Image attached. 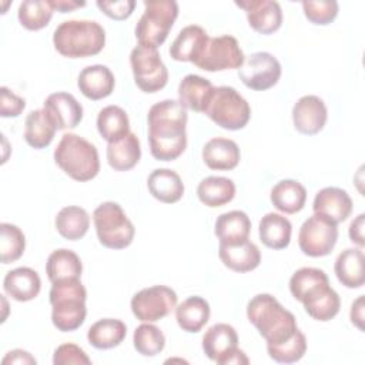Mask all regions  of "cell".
<instances>
[{"mask_svg": "<svg viewBox=\"0 0 365 365\" xmlns=\"http://www.w3.org/2000/svg\"><path fill=\"white\" fill-rule=\"evenodd\" d=\"M187 110L178 100H163L148 110V143L151 155L173 161L187 148Z\"/></svg>", "mask_w": 365, "mask_h": 365, "instance_id": "6da1fadb", "label": "cell"}, {"mask_svg": "<svg viewBox=\"0 0 365 365\" xmlns=\"http://www.w3.org/2000/svg\"><path fill=\"white\" fill-rule=\"evenodd\" d=\"M289 291L297 301L302 302L307 314L317 321H329L339 312V295L331 288L328 275L319 268L297 269L289 279Z\"/></svg>", "mask_w": 365, "mask_h": 365, "instance_id": "7a4b0ae2", "label": "cell"}, {"mask_svg": "<svg viewBox=\"0 0 365 365\" xmlns=\"http://www.w3.org/2000/svg\"><path fill=\"white\" fill-rule=\"evenodd\" d=\"M247 318L257 328L267 345L289 339L297 331V319L271 294H258L247 305Z\"/></svg>", "mask_w": 365, "mask_h": 365, "instance_id": "3957f363", "label": "cell"}, {"mask_svg": "<svg viewBox=\"0 0 365 365\" xmlns=\"http://www.w3.org/2000/svg\"><path fill=\"white\" fill-rule=\"evenodd\" d=\"M53 44L64 57H90L104 48L106 31L94 20H66L56 27Z\"/></svg>", "mask_w": 365, "mask_h": 365, "instance_id": "277c9868", "label": "cell"}, {"mask_svg": "<svg viewBox=\"0 0 365 365\" xmlns=\"http://www.w3.org/2000/svg\"><path fill=\"white\" fill-rule=\"evenodd\" d=\"M51 322L61 332L76 331L83 325L87 315V291L80 278L56 281L50 289Z\"/></svg>", "mask_w": 365, "mask_h": 365, "instance_id": "5b68a950", "label": "cell"}, {"mask_svg": "<svg viewBox=\"0 0 365 365\" xmlns=\"http://www.w3.org/2000/svg\"><path fill=\"white\" fill-rule=\"evenodd\" d=\"M54 161L70 178L80 182L93 180L100 171L96 145L73 133L63 134L54 150Z\"/></svg>", "mask_w": 365, "mask_h": 365, "instance_id": "8992f818", "label": "cell"}, {"mask_svg": "<svg viewBox=\"0 0 365 365\" xmlns=\"http://www.w3.org/2000/svg\"><path fill=\"white\" fill-rule=\"evenodd\" d=\"M177 16L178 4L174 0L144 1V13L135 26L138 44L158 48L167 40Z\"/></svg>", "mask_w": 365, "mask_h": 365, "instance_id": "52a82bcc", "label": "cell"}, {"mask_svg": "<svg viewBox=\"0 0 365 365\" xmlns=\"http://www.w3.org/2000/svg\"><path fill=\"white\" fill-rule=\"evenodd\" d=\"M96 232L101 245L111 250H123L134 240V225L120 204L101 202L93 212Z\"/></svg>", "mask_w": 365, "mask_h": 365, "instance_id": "ba28073f", "label": "cell"}, {"mask_svg": "<svg viewBox=\"0 0 365 365\" xmlns=\"http://www.w3.org/2000/svg\"><path fill=\"white\" fill-rule=\"evenodd\" d=\"M204 114L221 128L234 131L248 124L251 108L248 101L234 87L220 86L214 87Z\"/></svg>", "mask_w": 365, "mask_h": 365, "instance_id": "9c48e42d", "label": "cell"}, {"mask_svg": "<svg viewBox=\"0 0 365 365\" xmlns=\"http://www.w3.org/2000/svg\"><path fill=\"white\" fill-rule=\"evenodd\" d=\"M130 64L134 83L144 93H157L168 81V70L161 60L158 48L137 46L131 50Z\"/></svg>", "mask_w": 365, "mask_h": 365, "instance_id": "30bf717a", "label": "cell"}, {"mask_svg": "<svg viewBox=\"0 0 365 365\" xmlns=\"http://www.w3.org/2000/svg\"><path fill=\"white\" fill-rule=\"evenodd\" d=\"M202 351L214 362L220 365L250 364V359L238 348V335L230 324H215L210 327L202 336Z\"/></svg>", "mask_w": 365, "mask_h": 365, "instance_id": "8fae6325", "label": "cell"}, {"mask_svg": "<svg viewBox=\"0 0 365 365\" xmlns=\"http://www.w3.org/2000/svg\"><path fill=\"white\" fill-rule=\"evenodd\" d=\"M338 224L324 215L314 214L305 220L298 232L299 250L308 257L328 255L338 240Z\"/></svg>", "mask_w": 365, "mask_h": 365, "instance_id": "7c38bea8", "label": "cell"}, {"mask_svg": "<svg viewBox=\"0 0 365 365\" xmlns=\"http://www.w3.org/2000/svg\"><path fill=\"white\" fill-rule=\"evenodd\" d=\"M131 311L141 322H155L177 307V294L165 285L143 288L131 298Z\"/></svg>", "mask_w": 365, "mask_h": 365, "instance_id": "4fadbf2b", "label": "cell"}, {"mask_svg": "<svg viewBox=\"0 0 365 365\" xmlns=\"http://www.w3.org/2000/svg\"><path fill=\"white\" fill-rule=\"evenodd\" d=\"M244 53L232 36H220L210 38L202 54L194 63L198 68L205 71H224L240 68L244 63Z\"/></svg>", "mask_w": 365, "mask_h": 365, "instance_id": "5bb4252c", "label": "cell"}, {"mask_svg": "<svg viewBox=\"0 0 365 365\" xmlns=\"http://www.w3.org/2000/svg\"><path fill=\"white\" fill-rule=\"evenodd\" d=\"M238 77L251 90L264 91L274 87L281 77V64L268 51H257L244 58Z\"/></svg>", "mask_w": 365, "mask_h": 365, "instance_id": "9a60e30c", "label": "cell"}, {"mask_svg": "<svg viewBox=\"0 0 365 365\" xmlns=\"http://www.w3.org/2000/svg\"><path fill=\"white\" fill-rule=\"evenodd\" d=\"M327 118V106L318 96H302L292 107V123L295 130L301 134L314 135L319 133L324 128Z\"/></svg>", "mask_w": 365, "mask_h": 365, "instance_id": "2e32d148", "label": "cell"}, {"mask_svg": "<svg viewBox=\"0 0 365 365\" xmlns=\"http://www.w3.org/2000/svg\"><path fill=\"white\" fill-rule=\"evenodd\" d=\"M235 4L245 10L248 24L261 34H271L282 24L281 6L274 0H245Z\"/></svg>", "mask_w": 365, "mask_h": 365, "instance_id": "e0dca14e", "label": "cell"}, {"mask_svg": "<svg viewBox=\"0 0 365 365\" xmlns=\"http://www.w3.org/2000/svg\"><path fill=\"white\" fill-rule=\"evenodd\" d=\"M44 111L48 114L57 130L74 128L83 120V107L70 93L58 91L44 100Z\"/></svg>", "mask_w": 365, "mask_h": 365, "instance_id": "ac0fdd59", "label": "cell"}, {"mask_svg": "<svg viewBox=\"0 0 365 365\" xmlns=\"http://www.w3.org/2000/svg\"><path fill=\"white\" fill-rule=\"evenodd\" d=\"M314 214L327 217L335 224L344 222L352 212V200L348 192L338 187H325L319 190L312 204Z\"/></svg>", "mask_w": 365, "mask_h": 365, "instance_id": "d6986e66", "label": "cell"}, {"mask_svg": "<svg viewBox=\"0 0 365 365\" xmlns=\"http://www.w3.org/2000/svg\"><path fill=\"white\" fill-rule=\"evenodd\" d=\"M208 40L210 37L201 26L190 24L184 27L171 43L170 56L175 61H190L194 64L202 54Z\"/></svg>", "mask_w": 365, "mask_h": 365, "instance_id": "ffe728a7", "label": "cell"}, {"mask_svg": "<svg viewBox=\"0 0 365 365\" xmlns=\"http://www.w3.org/2000/svg\"><path fill=\"white\" fill-rule=\"evenodd\" d=\"M77 86L87 98L101 100L114 91L115 78L107 66L93 64L80 71Z\"/></svg>", "mask_w": 365, "mask_h": 365, "instance_id": "44dd1931", "label": "cell"}, {"mask_svg": "<svg viewBox=\"0 0 365 365\" xmlns=\"http://www.w3.org/2000/svg\"><path fill=\"white\" fill-rule=\"evenodd\" d=\"M202 160L211 170L230 171L238 165L241 151L234 140L215 137L205 143L202 148Z\"/></svg>", "mask_w": 365, "mask_h": 365, "instance_id": "7402d4cb", "label": "cell"}, {"mask_svg": "<svg viewBox=\"0 0 365 365\" xmlns=\"http://www.w3.org/2000/svg\"><path fill=\"white\" fill-rule=\"evenodd\" d=\"M218 255L222 264L235 272H250L261 262L258 247L248 240L231 245L220 244Z\"/></svg>", "mask_w": 365, "mask_h": 365, "instance_id": "603a6c76", "label": "cell"}, {"mask_svg": "<svg viewBox=\"0 0 365 365\" xmlns=\"http://www.w3.org/2000/svg\"><path fill=\"white\" fill-rule=\"evenodd\" d=\"M3 288L13 299L27 302L38 295L41 289V279L33 268L19 267L6 274Z\"/></svg>", "mask_w": 365, "mask_h": 365, "instance_id": "cb8c5ba5", "label": "cell"}, {"mask_svg": "<svg viewBox=\"0 0 365 365\" xmlns=\"http://www.w3.org/2000/svg\"><path fill=\"white\" fill-rule=\"evenodd\" d=\"M212 91L214 86L210 80L197 74H188L178 84V101L184 108L204 113Z\"/></svg>", "mask_w": 365, "mask_h": 365, "instance_id": "d4e9b609", "label": "cell"}, {"mask_svg": "<svg viewBox=\"0 0 365 365\" xmlns=\"http://www.w3.org/2000/svg\"><path fill=\"white\" fill-rule=\"evenodd\" d=\"M150 194L165 204H173L181 200L184 194V184L181 177L170 168H157L151 171L147 178Z\"/></svg>", "mask_w": 365, "mask_h": 365, "instance_id": "484cf974", "label": "cell"}, {"mask_svg": "<svg viewBox=\"0 0 365 365\" xmlns=\"http://www.w3.org/2000/svg\"><path fill=\"white\" fill-rule=\"evenodd\" d=\"M251 231L250 217L240 210H232L221 214L215 221V235L220 244H238L248 240Z\"/></svg>", "mask_w": 365, "mask_h": 365, "instance_id": "4316f807", "label": "cell"}, {"mask_svg": "<svg viewBox=\"0 0 365 365\" xmlns=\"http://www.w3.org/2000/svg\"><path fill=\"white\" fill-rule=\"evenodd\" d=\"M261 242L272 250H282L289 245L292 225L287 217L278 212H268L258 225Z\"/></svg>", "mask_w": 365, "mask_h": 365, "instance_id": "83f0119b", "label": "cell"}, {"mask_svg": "<svg viewBox=\"0 0 365 365\" xmlns=\"http://www.w3.org/2000/svg\"><path fill=\"white\" fill-rule=\"evenodd\" d=\"M335 275L346 288H361L365 282L364 252L361 248L344 250L335 261Z\"/></svg>", "mask_w": 365, "mask_h": 365, "instance_id": "f1b7e54d", "label": "cell"}, {"mask_svg": "<svg viewBox=\"0 0 365 365\" xmlns=\"http://www.w3.org/2000/svg\"><path fill=\"white\" fill-rule=\"evenodd\" d=\"M211 308L202 297H190L175 307V319L178 327L185 332H200L208 322Z\"/></svg>", "mask_w": 365, "mask_h": 365, "instance_id": "f546056e", "label": "cell"}, {"mask_svg": "<svg viewBox=\"0 0 365 365\" xmlns=\"http://www.w3.org/2000/svg\"><path fill=\"white\" fill-rule=\"evenodd\" d=\"M141 157L140 140L134 133L107 145V163L115 171H128L137 165Z\"/></svg>", "mask_w": 365, "mask_h": 365, "instance_id": "4dcf8cb0", "label": "cell"}, {"mask_svg": "<svg viewBox=\"0 0 365 365\" xmlns=\"http://www.w3.org/2000/svg\"><path fill=\"white\" fill-rule=\"evenodd\" d=\"M56 131L57 127L44 108H37L27 114L24 121V140L30 147L36 150L46 148L53 141Z\"/></svg>", "mask_w": 365, "mask_h": 365, "instance_id": "1f68e13d", "label": "cell"}, {"mask_svg": "<svg viewBox=\"0 0 365 365\" xmlns=\"http://www.w3.org/2000/svg\"><path fill=\"white\" fill-rule=\"evenodd\" d=\"M198 200L211 208L228 204L235 195V184L231 178L210 175L200 181L197 187Z\"/></svg>", "mask_w": 365, "mask_h": 365, "instance_id": "d6a6232c", "label": "cell"}, {"mask_svg": "<svg viewBox=\"0 0 365 365\" xmlns=\"http://www.w3.org/2000/svg\"><path fill=\"white\" fill-rule=\"evenodd\" d=\"M307 201L305 187L295 180H281L271 190V202L284 214L301 211Z\"/></svg>", "mask_w": 365, "mask_h": 365, "instance_id": "836d02e7", "label": "cell"}, {"mask_svg": "<svg viewBox=\"0 0 365 365\" xmlns=\"http://www.w3.org/2000/svg\"><path fill=\"white\" fill-rule=\"evenodd\" d=\"M127 335V327L121 319L103 318L94 322L87 332V339L97 349H111L118 346Z\"/></svg>", "mask_w": 365, "mask_h": 365, "instance_id": "e575fe53", "label": "cell"}, {"mask_svg": "<svg viewBox=\"0 0 365 365\" xmlns=\"http://www.w3.org/2000/svg\"><path fill=\"white\" fill-rule=\"evenodd\" d=\"M81 271L83 264L80 257L67 248L53 251L46 262V274L51 284L67 278H80Z\"/></svg>", "mask_w": 365, "mask_h": 365, "instance_id": "d590c367", "label": "cell"}, {"mask_svg": "<svg viewBox=\"0 0 365 365\" xmlns=\"http://www.w3.org/2000/svg\"><path fill=\"white\" fill-rule=\"evenodd\" d=\"M97 130L107 143H115L130 133L127 113L118 106H107L97 115Z\"/></svg>", "mask_w": 365, "mask_h": 365, "instance_id": "8d00e7d4", "label": "cell"}, {"mask_svg": "<svg viewBox=\"0 0 365 365\" xmlns=\"http://www.w3.org/2000/svg\"><path fill=\"white\" fill-rule=\"evenodd\" d=\"M90 227V217L87 211L77 205H68L58 211L56 217V228L58 234L70 241L83 238Z\"/></svg>", "mask_w": 365, "mask_h": 365, "instance_id": "74e56055", "label": "cell"}, {"mask_svg": "<svg viewBox=\"0 0 365 365\" xmlns=\"http://www.w3.org/2000/svg\"><path fill=\"white\" fill-rule=\"evenodd\" d=\"M53 11L48 0H24L19 6L17 16L24 29L36 31L44 29L50 23Z\"/></svg>", "mask_w": 365, "mask_h": 365, "instance_id": "f35d334b", "label": "cell"}, {"mask_svg": "<svg viewBox=\"0 0 365 365\" xmlns=\"http://www.w3.org/2000/svg\"><path fill=\"white\" fill-rule=\"evenodd\" d=\"M133 345L135 351L143 356H155L164 349L165 336L158 327L150 322H144L135 328L133 335Z\"/></svg>", "mask_w": 365, "mask_h": 365, "instance_id": "ab89813d", "label": "cell"}, {"mask_svg": "<svg viewBox=\"0 0 365 365\" xmlns=\"http://www.w3.org/2000/svg\"><path fill=\"white\" fill-rule=\"evenodd\" d=\"M26 248V238L23 231L13 224H0V254L1 262L10 264L17 261Z\"/></svg>", "mask_w": 365, "mask_h": 365, "instance_id": "60d3db41", "label": "cell"}, {"mask_svg": "<svg viewBox=\"0 0 365 365\" xmlns=\"http://www.w3.org/2000/svg\"><path fill=\"white\" fill-rule=\"evenodd\" d=\"M267 351L271 359L279 364H292L299 361L307 351V338L298 329L289 339L277 344V345H267Z\"/></svg>", "mask_w": 365, "mask_h": 365, "instance_id": "b9f144b4", "label": "cell"}, {"mask_svg": "<svg viewBox=\"0 0 365 365\" xmlns=\"http://www.w3.org/2000/svg\"><path fill=\"white\" fill-rule=\"evenodd\" d=\"M338 3L334 0H319V1H312L307 0L302 1V10L305 17L318 26H325L329 24L331 21L335 20L338 14Z\"/></svg>", "mask_w": 365, "mask_h": 365, "instance_id": "7bdbcfd3", "label": "cell"}, {"mask_svg": "<svg viewBox=\"0 0 365 365\" xmlns=\"http://www.w3.org/2000/svg\"><path fill=\"white\" fill-rule=\"evenodd\" d=\"M53 364L54 365H71V364H91V359L87 356V354L76 344L67 342L61 344L56 348L53 355Z\"/></svg>", "mask_w": 365, "mask_h": 365, "instance_id": "ee69618b", "label": "cell"}, {"mask_svg": "<svg viewBox=\"0 0 365 365\" xmlns=\"http://www.w3.org/2000/svg\"><path fill=\"white\" fill-rule=\"evenodd\" d=\"M26 107V100L14 94L7 87H0V115L1 117H17Z\"/></svg>", "mask_w": 365, "mask_h": 365, "instance_id": "f6af8a7d", "label": "cell"}, {"mask_svg": "<svg viewBox=\"0 0 365 365\" xmlns=\"http://www.w3.org/2000/svg\"><path fill=\"white\" fill-rule=\"evenodd\" d=\"M97 7L110 19L125 20L128 19L135 7L134 0H118V1H97Z\"/></svg>", "mask_w": 365, "mask_h": 365, "instance_id": "bcb514c9", "label": "cell"}, {"mask_svg": "<svg viewBox=\"0 0 365 365\" xmlns=\"http://www.w3.org/2000/svg\"><path fill=\"white\" fill-rule=\"evenodd\" d=\"M364 227H365V214H359L349 224V231H348L349 238H351L352 242L359 245V248H362L364 244H365V241H364Z\"/></svg>", "mask_w": 365, "mask_h": 365, "instance_id": "7dc6e473", "label": "cell"}, {"mask_svg": "<svg viewBox=\"0 0 365 365\" xmlns=\"http://www.w3.org/2000/svg\"><path fill=\"white\" fill-rule=\"evenodd\" d=\"M36 358L31 356L27 351L23 349H13L10 352L6 354V356L3 358L1 364L7 365V364H36Z\"/></svg>", "mask_w": 365, "mask_h": 365, "instance_id": "c3c4849f", "label": "cell"}, {"mask_svg": "<svg viewBox=\"0 0 365 365\" xmlns=\"http://www.w3.org/2000/svg\"><path fill=\"white\" fill-rule=\"evenodd\" d=\"M351 322L364 331V295H359L351 307Z\"/></svg>", "mask_w": 365, "mask_h": 365, "instance_id": "681fc988", "label": "cell"}, {"mask_svg": "<svg viewBox=\"0 0 365 365\" xmlns=\"http://www.w3.org/2000/svg\"><path fill=\"white\" fill-rule=\"evenodd\" d=\"M48 3L53 7V10H57L60 13L73 11L76 9L86 6V1H74V0H48Z\"/></svg>", "mask_w": 365, "mask_h": 365, "instance_id": "f907efd6", "label": "cell"}]
</instances>
